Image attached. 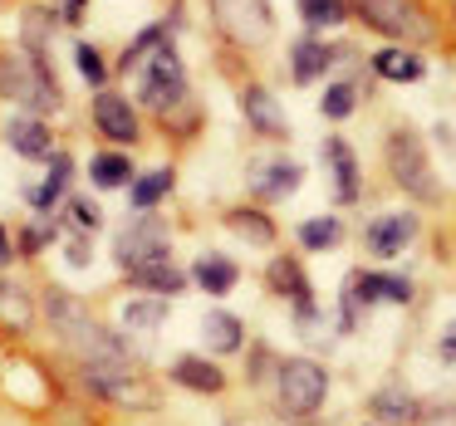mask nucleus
I'll return each mask as SVG.
<instances>
[{
	"label": "nucleus",
	"instance_id": "1a4fd4ad",
	"mask_svg": "<svg viewBox=\"0 0 456 426\" xmlns=\"http://www.w3.org/2000/svg\"><path fill=\"white\" fill-rule=\"evenodd\" d=\"M265 285L295 304V324H314V289H309V279H305V269H299L295 255H280L275 265L265 269Z\"/></svg>",
	"mask_w": 456,
	"mask_h": 426
},
{
	"label": "nucleus",
	"instance_id": "72a5a7b5",
	"mask_svg": "<svg viewBox=\"0 0 456 426\" xmlns=\"http://www.w3.org/2000/svg\"><path fill=\"white\" fill-rule=\"evenodd\" d=\"M64 211H69V221H74L79 230H99V226H103V211L94 206V201H84V197H74Z\"/></svg>",
	"mask_w": 456,
	"mask_h": 426
},
{
	"label": "nucleus",
	"instance_id": "4c0bfd02",
	"mask_svg": "<svg viewBox=\"0 0 456 426\" xmlns=\"http://www.w3.org/2000/svg\"><path fill=\"white\" fill-rule=\"evenodd\" d=\"M11 260H15V250H11V236H5V226H0V269L11 265Z\"/></svg>",
	"mask_w": 456,
	"mask_h": 426
},
{
	"label": "nucleus",
	"instance_id": "b1692460",
	"mask_svg": "<svg viewBox=\"0 0 456 426\" xmlns=\"http://www.w3.org/2000/svg\"><path fill=\"white\" fill-rule=\"evenodd\" d=\"M133 279L142 289H152V294H182L187 289V269H177L172 260H152V265L133 269Z\"/></svg>",
	"mask_w": 456,
	"mask_h": 426
},
{
	"label": "nucleus",
	"instance_id": "aec40b11",
	"mask_svg": "<svg viewBox=\"0 0 456 426\" xmlns=\"http://www.w3.org/2000/svg\"><path fill=\"white\" fill-rule=\"evenodd\" d=\"M191 279H197L207 294H231L240 269H236V260H226V255H201L197 265H191Z\"/></svg>",
	"mask_w": 456,
	"mask_h": 426
},
{
	"label": "nucleus",
	"instance_id": "ddd939ff",
	"mask_svg": "<svg viewBox=\"0 0 456 426\" xmlns=\"http://www.w3.org/2000/svg\"><path fill=\"white\" fill-rule=\"evenodd\" d=\"M69 181H74V157H69V152H54V157H50V177H45L40 187L25 191V201H30L40 216H50V211L60 206V197L69 191Z\"/></svg>",
	"mask_w": 456,
	"mask_h": 426
},
{
	"label": "nucleus",
	"instance_id": "f704fd0d",
	"mask_svg": "<svg viewBox=\"0 0 456 426\" xmlns=\"http://www.w3.org/2000/svg\"><path fill=\"white\" fill-rule=\"evenodd\" d=\"M50 236H54L50 226H30V230H25V236H20V250H25V255H35V250H40V245H45V240H50Z\"/></svg>",
	"mask_w": 456,
	"mask_h": 426
},
{
	"label": "nucleus",
	"instance_id": "9b49d317",
	"mask_svg": "<svg viewBox=\"0 0 456 426\" xmlns=\"http://www.w3.org/2000/svg\"><path fill=\"white\" fill-rule=\"evenodd\" d=\"M412 236H417V216H407V211H387V216L368 221L363 245H368V255L393 260V255H403V250H407V240H412Z\"/></svg>",
	"mask_w": 456,
	"mask_h": 426
},
{
	"label": "nucleus",
	"instance_id": "7ed1b4c3",
	"mask_svg": "<svg viewBox=\"0 0 456 426\" xmlns=\"http://www.w3.org/2000/svg\"><path fill=\"white\" fill-rule=\"evenodd\" d=\"M211 20L216 30L226 35L231 44H265L275 35V11H270V0H211Z\"/></svg>",
	"mask_w": 456,
	"mask_h": 426
},
{
	"label": "nucleus",
	"instance_id": "c756f323",
	"mask_svg": "<svg viewBox=\"0 0 456 426\" xmlns=\"http://www.w3.org/2000/svg\"><path fill=\"white\" fill-rule=\"evenodd\" d=\"M162 318H167V304H162V299H133V304L123 309V324H128L133 334H152V328H162Z\"/></svg>",
	"mask_w": 456,
	"mask_h": 426
},
{
	"label": "nucleus",
	"instance_id": "5701e85b",
	"mask_svg": "<svg viewBox=\"0 0 456 426\" xmlns=\"http://www.w3.org/2000/svg\"><path fill=\"white\" fill-rule=\"evenodd\" d=\"M133 177H138V172H133V162L123 157V152H99V157L89 162V181H94L99 191L133 187Z\"/></svg>",
	"mask_w": 456,
	"mask_h": 426
},
{
	"label": "nucleus",
	"instance_id": "6e6552de",
	"mask_svg": "<svg viewBox=\"0 0 456 426\" xmlns=\"http://www.w3.org/2000/svg\"><path fill=\"white\" fill-rule=\"evenodd\" d=\"M182 93H187V74H182V60L172 44H158V50L148 54V69H142V103L148 109H167V103H177Z\"/></svg>",
	"mask_w": 456,
	"mask_h": 426
},
{
	"label": "nucleus",
	"instance_id": "a211bd4d",
	"mask_svg": "<svg viewBox=\"0 0 456 426\" xmlns=\"http://www.w3.org/2000/svg\"><path fill=\"white\" fill-rule=\"evenodd\" d=\"M201 338H207V348L211 353H236L240 343H246V334H240V318L236 314H226V309H211L207 318H201Z\"/></svg>",
	"mask_w": 456,
	"mask_h": 426
},
{
	"label": "nucleus",
	"instance_id": "393cba45",
	"mask_svg": "<svg viewBox=\"0 0 456 426\" xmlns=\"http://www.w3.org/2000/svg\"><path fill=\"white\" fill-rule=\"evenodd\" d=\"M167 191H172V172L158 167V172H142V177H133L128 201H133V211H152L162 197H167Z\"/></svg>",
	"mask_w": 456,
	"mask_h": 426
},
{
	"label": "nucleus",
	"instance_id": "412c9836",
	"mask_svg": "<svg viewBox=\"0 0 456 426\" xmlns=\"http://www.w3.org/2000/svg\"><path fill=\"white\" fill-rule=\"evenodd\" d=\"M329 64H334V50L319 44V40H299L295 50H289V74H295V84H314Z\"/></svg>",
	"mask_w": 456,
	"mask_h": 426
},
{
	"label": "nucleus",
	"instance_id": "2f4dec72",
	"mask_svg": "<svg viewBox=\"0 0 456 426\" xmlns=\"http://www.w3.org/2000/svg\"><path fill=\"white\" fill-rule=\"evenodd\" d=\"M74 64H79V74L94 84V89H103V84H109V64H103V54L94 50V44H84V40L74 44Z\"/></svg>",
	"mask_w": 456,
	"mask_h": 426
},
{
	"label": "nucleus",
	"instance_id": "a878e982",
	"mask_svg": "<svg viewBox=\"0 0 456 426\" xmlns=\"http://www.w3.org/2000/svg\"><path fill=\"white\" fill-rule=\"evenodd\" d=\"M0 318L15 328V334H25V328L35 324V309H30V294H25L20 285H11V279H0Z\"/></svg>",
	"mask_w": 456,
	"mask_h": 426
},
{
	"label": "nucleus",
	"instance_id": "f03ea898",
	"mask_svg": "<svg viewBox=\"0 0 456 426\" xmlns=\"http://www.w3.org/2000/svg\"><path fill=\"white\" fill-rule=\"evenodd\" d=\"M0 99L20 103L25 113H60L64 109V93L50 74V60L35 50H20V54H0Z\"/></svg>",
	"mask_w": 456,
	"mask_h": 426
},
{
	"label": "nucleus",
	"instance_id": "bb28decb",
	"mask_svg": "<svg viewBox=\"0 0 456 426\" xmlns=\"http://www.w3.org/2000/svg\"><path fill=\"white\" fill-rule=\"evenodd\" d=\"M226 226L236 230V236H246L250 245H270V240H275V221L260 216V211H246V206L226 211Z\"/></svg>",
	"mask_w": 456,
	"mask_h": 426
},
{
	"label": "nucleus",
	"instance_id": "c85d7f7f",
	"mask_svg": "<svg viewBox=\"0 0 456 426\" xmlns=\"http://www.w3.org/2000/svg\"><path fill=\"white\" fill-rule=\"evenodd\" d=\"M348 5L344 0H299V20L309 25V30H329V25H344Z\"/></svg>",
	"mask_w": 456,
	"mask_h": 426
},
{
	"label": "nucleus",
	"instance_id": "cd10ccee",
	"mask_svg": "<svg viewBox=\"0 0 456 426\" xmlns=\"http://www.w3.org/2000/svg\"><path fill=\"white\" fill-rule=\"evenodd\" d=\"M344 240V221L338 216H319V221H305L299 226V245L305 250H329V245H338Z\"/></svg>",
	"mask_w": 456,
	"mask_h": 426
},
{
	"label": "nucleus",
	"instance_id": "0eeeda50",
	"mask_svg": "<svg viewBox=\"0 0 456 426\" xmlns=\"http://www.w3.org/2000/svg\"><path fill=\"white\" fill-rule=\"evenodd\" d=\"M113 260H118L123 269H142L152 265V260H167V226H162L158 216H138L133 226L118 230V240H113Z\"/></svg>",
	"mask_w": 456,
	"mask_h": 426
},
{
	"label": "nucleus",
	"instance_id": "7c9ffc66",
	"mask_svg": "<svg viewBox=\"0 0 456 426\" xmlns=\"http://www.w3.org/2000/svg\"><path fill=\"white\" fill-rule=\"evenodd\" d=\"M373 412L383 416V422H393V426H403V422H412V397L403 392V387H383V392L373 397Z\"/></svg>",
	"mask_w": 456,
	"mask_h": 426
},
{
	"label": "nucleus",
	"instance_id": "4468645a",
	"mask_svg": "<svg viewBox=\"0 0 456 426\" xmlns=\"http://www.w3.org/2000/svg\"><path fill=\"white\" fill-rule=\"evenodd\" d=\"M324 157H329V167H334V201H338V206L358 201V162H354V148H348L344 138H329L324 142Z\"/></svg>",
	"mask_w": 456,
	"mask_h": 426
},
{
	"label": "nucleus",
	"instance_id": "c9c22d12",
	"mask_svg": "<svg viewBox=\"0 0 456 426\" xmlns=\"http://www.w3.org/2000/svg\"><path fill=\"white\" fill-rule=\"evenodd\" d=\"M60 20L64 25H79L84 20V0H60Z\"/></svg>",
	"mask_w": 456,
	"mask_h": 426
},
{
	"label": "nucleus",
	"instance_id": "4be33fe9",
	"mask_svg": "<svg viewBox=\"0 0 456 426\" xmlns=\"http://www.w3.org/2000/svg\"><path fill=\"white\" fill-rule=\"evenodd\" d=\"M373 74L378 79H393V84H417L427 74V64L417 60L412 50H378L373 54Z\"/></svg>",
	"mask_w": 456,
	"mask_h": 426
},
{
	"label": "nucleus",
	"instance_id": "20e7f679",
	"mask_svg": "<svg viewBox=\"0 0 456 426\" xmlns=\"http://www.w3.org/2000/svg\"><path fill=\"white\" fill-rule=\"evenodd\" d=\"M387 172H393L397 187L412 191V197H422V201L442 197V187H436V177H432V162H427V148H422L417 133L397 128L393 138H387Z\"/></svg>",
	"mask_w": 456,
	"mask_h": 426
},
{
	"label": "nucleus",
	"instance_id": "39448f33",
	"mask_svg": "<svg viewBox=\"0 0 456 426\" xmlns=\"http://www.w3.org/2000/svg\"><path fill=\"white\" fill-rule=\"evenodd\" d=\"M354 11L363 15L368 30L387 35V40H407V44H427L432 40V20L407 0H354Z\"/></svg>",
	"mask_w": 456,
	"mask_h": 426
},
{
	"label": "nucleus",
	"instance_id": "e433bc0d",
	"mask_svg": "<svg viewBox=\"0 0 456 426\" xmlns=\"http://www.w3.org/2000/svg\"><path fill=\"white\" fill-rule=\"evenodd\" d=\"M69 265H74V269L89 265V240H69Z\"/></svg>",
	"mask_w": 456,
	"mask_h": 426
},
{
	"label": "nucleus",
	"instance_id": "6ab92c4d",
	"mask_svg": "<svg viewBox=\"0 0 456 426\" xmlns=\"http://www.w3.org/2000/svg\"><path fill=\"white\" fill-rule=\"evenodd\" d=\"M299 181H305V172H299L295 162H270V167H260L256 177H250V187H256V197L280 201V197H289Z\"/></svg>",
	"mask_w": 456,
	"mask_h": 426
},
{
	"label": "nucleus",
	"instance_id": "423d86ee",
	"mask_svg": "<svg viewBox=\"0 0 456 426\" xmlns=\"http://www.w3.org/2000/svg\"><path fill=\"white\" fill-rule=\"evenodd\" d=\"M280 402H285V412H319L324 406V392H329V377L319 363H309V358H289V363H280Z\"/></svg>",
	"mask_w": 456,
	"mask_h": 426
},
{
	"label": "nucleus",
	"instance_id": "f8f14e48",
	"mask_svg": "<svg viewBox=\"0 0 456 426\" xmlns=\"http://www.w3.org/2000/svg\"><path fill=\"white\" fill-rule=\"evenodd\" d=\"M5 148L20 152L25 162H40V157H54V133L40 113H15L5 123Z\"/></svg>",
	"mask_w": 456,
	"mask_h": 426
},
{
	"label": "nucleus",
	"instance_id": "f257e3e1",
	"mask_svg": "<svg viewBox=\"0 0 456 426\" xmlns=\"http://www.w3.org/2000/svg\"><path fill=\"white\" fill-rule=\"evenodd\" d=\"M45 314H50L54 334L64 338V348H74V353H79L84 363H113V367H128V348H123L118 338H113L109 328H103L99 318H94L89 309H84L79 299L69 294V289H50V294H45Z\"/></svg>",
	"mask_w": 456,
	"mask_h": 426
},
{
	"label": "nucleus",
	"instance_id": "473e14b6",
	"mask_svg": "<svg viewBox=\"0 0 456 426\" xmlns=\"http://www.w3.org/2000/svg\"><path fill=\"white\" fill-rule=\"evenodd\" d=\"M319 109H324V118H338V123H344L348 113L358 109V89H354V84H334V89L324 93V103H319Z\"/></svg>",
	"mask_w": 456,
	"mask_h": 426
},
{
	"label": "nucleus",
	"instance_id": "dca6fc26",
	"mask_svg": "<svg viewBox=\"0 0 456 426\" xmlns=\"http://www.w3.org/2000/svg\"><path fill=\"white\" fill-rule=\"evenodd\" d=\"M172 382L191 387V392H221L226 387V377H221V367L211 363V358H197V353H182L177 363H172Z\"/></svg>",
	"mask_w": 456,
	"mask_h": 426
},
{
	"label": "nucleus",
	"instance_id": "2eb2a0df",
	"mask_svg": "<svg viewBox=\"0 0 456 426\" xmlns=\"http://www.w3.org/2000/svg\"><path fill=\"white\" fill-rule=\"evenodd\" d=\"M240 109H246V118H250V128H256V133H265V138H285V113H280V103H275V93H270V89L250 84L246 99H240Z\"/></svg>",
	"mask_w": 456,
	"mask_h": 426
},
{
	"label": "nucleus",
	"instance_id": "f3484780",
	"mask_svg": "<svg viewBox=\"0 0 456 426\" xmlns=\"http://www.w3.org/2000/svg\"><path fill=\"white\" fill-rule=\"evenodd\" d=\"M348 289H354L363 304H407V299H412V285L397 279V275H354Z\"/></svg>",
	"mask_w": 456,
	"mask_h": 426
},
{
	"label": "nucleus",
	"instance_id": "9d476101",
	"mask_svg": "<svg viewBox=\"0 0 456 426\" xmlns=\"http://www.w3.org/2000/svg\"><path fill=\"white\" fill-rule=\"evenodd\" d=\"M94 123H99V133L113 138L118 148L138 142V113H133V99H123V93H113V89L94 93Z\"/></svg>",
	"mask_w": 456,
	"mask_h": 426
}]
</instances>
